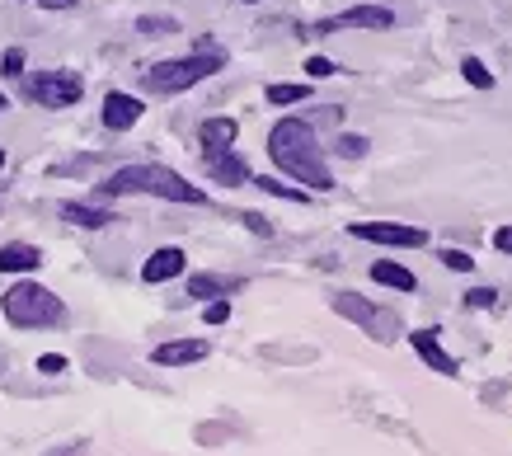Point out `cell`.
<instances>
[{
	"label": "cell",
	"instance_id": "44dd1931",
	"mask_svg": "<svg viewBox=\"0 0 512 456\" xmlns=\"http://www.w3.org/2000/svg\"><path fill=\"white\" fill-rule=\"evenodd\" d=\"M311 85H268V104H301Z\"/></svg>",
	"mask_w": 512,
	"mask_h": 456
},
{
	"label": "cell",
	"instance_id": "f1b7e54d",
	"mask_svg": "<svg viewBox=\"0 0 512 456\" xmlns=\"http://www.w3.org/2000/svg\"><path fill=\"white\" fill-rule=\"evenodd\" d=\"M38 372L57 377V372H66V358H62V353H47V358H38Z\"/></svg>",
	"mask_w": 512,
	"mask_h": 456
},
{
	"label": "cell",
	"instance_id": "8fae6325",
	"mask_svg": "<svg viewBox=\"0 0 512 456\" xmlns=\"http://www.w3.org/2000/svg\"><path fill=\"white\" fill-rule=\"evenodd\" d=\"M207 358V339H174V344H160L151 353L156 367H188V362H202Z\"/></svg>",
	"mask_w": 512,
	"mask_h": 456
},
{
	"label": "cell",
	"instance_id": "7402d4cb",
	"mask_svg": "<svg viewBox=\"0 0 512 456\" xmlns=\"http://www.w3.org/2000/svg\"><path fill=\"white\" fill-rule=\"evenodd\" d=\"M461 71H466V80L475 85V90H489V85H494V71H489L480 57H466V62H461Z\"/></svg>",
	"mask_w": 512,
	"mask_h": 456
},
{
	"label": "cell",
	"instance_id": "e575fe53",
	"mask_svg": "<svg viewBox=\"0 0 512 456\" xmlns=\"http://www.w3.org/2000/svg\"><path fill=\"white\" fill-rule=\"evenodd\" d=\"M245 5H254V0H245Z\"/></svg>",
	"mask_w": 512,
	"mask_h": 456
},
{
	"label": "cell",
	"instance_id": "ba28073f",
	"mask_svg": "<svg viewBox=\"0 0 512 456\" xmlns=\"http://www.w3.org/2000/svg\"><path fill=\"white\" fill-rule=\"evenodd\" d=\"M339 29H395V15H390L386 5H353V10H343V15H329L315 24V33H339Z\"/></svg>",
	"mask_w": 512,
	"mask_h": 456
},
{
	"label": "cell",
	"instance_id": "f546056e",
	"mask_svg": "<svg viewBox=\"0 0 512 456\" xmlns=\"http://www.w3.org/2000/svg\"><path fill=\"white\" fill-rule=\"evenodd\" d=\"M249 226V231H254V236H273V226H268L264 217H259V212H245V217H240Z\"/></svg>",
	"mask_w": 512,
	"mask_h": 456
},
{
	"label": "cell",
	"instance_id": "d6986e66",
	"mask_svg": "<svg viewBox=\"0 0 512 456\" xmlns=\"http://www.w3.org/2000/svg\"><path fill=\"white\" fill-rule=\"evenodd\" d=\"M137 29L146 33V38H170V33H179V19H170V15H146V19H137Z\"/></svg>",
	"mask_w": 512,
	"mask_h": 456
},
{
	"label": "cell",
	"instance_id": "cb8c5ba5",
	"mask_svg": "<svg viewBox=\"0 0 512 456\" xmlns=\"http://www.w3.org/2000/svg\"><path fill=\"white\" fill-rule=\"evenodd\" d=\"M437 259H442V264H447L451 273H470V268H475V259H470L466 250H442Z\"/></svg>",
	"mask_w": 512,
	"mask_h": 456
},
{
	"label": "cell",
	"instance_id": "d4e9b609",
	"mask_svg": "<svg viewBox=\"0 0 512 456\" xmlns=\"http://www.w3.org/2000/svg\"><path fill=\"white\" fill-rule=\"evenodd\" d=\"M494 301H498L494 287H470V292H466V306H475V311H489Z\"/></svg>",
	"mask_w": 512,
	"mask_h": 456
},
{
	"label": "cell",
	"instance_id": "3957f363",
	"mask_svg": "<svg viewBox=\"0 0 512 456\" xmlns=\"http://www.w3.org/2000/svg\"><path fill=\"white\" fill-rule=\"evenodd\" d=\"M5 320L10 325H19V330H43V325H62V297H52L43 283H15L10 292H5Z\"/></svg>",
	"mask_w": 512,
	"mask_h": 456
},
{
	"label": "cell",
	"instance_id": "6da1fadb",
	"mask_svg": "<svg viewBox=\"0 0 512 456\" xmlns=\"http://www.w3.org/2000/svg\"><path fill=\"white\" fill-rule=\"evenodd\" d=\"M268 156L282 174H292L296 184H306L315 193L334 189V174L325 165V146L315 142V127L306 118H282L273 132H268Z\"/></svg>",
	"mask_w": 512,
	"mask_h": 456
},
{
	"label": "cell",
	"instance_id": "5bb4252c",
	"mask_svg": "<svg viewBox=\"0 0 512 456\" xmlns=\"http://www.w3.org/2000/svg\"><path fill=\"white\" fill-rule=\"evenodd\" d=\"M235 137H240V123H235V118H207V123L198 127L202 156H207V151H231Z\"/></svg>",
	"mask_w": 512,
	"mask_h": 456
},
{
	"label": "cell",
	"instance_id": "ffe728a7",
	"mask_svg": "<svg viewBox=\"0 0 512 456\" xmlns=\"http://www.w3.org/2000/svg\"><path fill=\"white\" fill-rule=\"evenodd\" d=\"M254 189H264V193H273V198H287V203H306V189H292V184H278V179H254Z\"/></svg>",
	"mask_w": 512,
	"mask_h": 456
},
{
	"label": "cell",
	"instance_id": "52a82bcc",
	"mask_svg": "<svg viewBox=\"0 0 512 456\" xmlns=\"http://www.w3.org/2000/svg\"><path fill=\"white\" fill-rule=\"evenodd\" d=\"M357 240H372V245H395V250H423L428 231L423 226H404V221H353L348 226Z\"/></svg>",
	"mask_w": 512,
	"mask_h": 456
},
{
	"label": "cell",
	"instance_id": "30bf717a",
	"mask_svg": "<svg viewBox=\"0 0 512 456\" xmlns=\"http://www.w3.org/2000/svg\"><path fill=\"white\" fill-rule=\"evenodd\" d=\"M202 165H207V174H212L217 184H231V189L235 184H254V179H249V165L235 156V151H207Z\"/></svg>",
	"mask_w": 512,
	"mask_h": 456
},
{
	"label": "cell",
	"instance_id": "5b68a950",
	"mask_svg": "<svg viewBox=\"0 0 512 456\" xmlns=\"http://www.w3.org/2000/svg\"><path fill=\"white\" fill-rule=\"evenodd\" d=\"M329 306H334L343 320L362 325L376 344H395V339H400V320H395V311H381V306H372V301L357 297V292H339V297H329Z\"/></svg>",
	"mask_w": 512,
	"mask_h": 456
},
{
	"label": "cell",
	"instance_id": "603a6c76",
	"mask_svg": "<svg viewBox=\"0 0 512 456\" xmlns=\"http://www.w3.org/2000/svg\"><path fill=\"white\" fill-rule=\"evenodd\" d=\"M367 146H372L367 137H357V132H343L339 142H334V151H339V156H348V160H362V156H367Z\"/></svg>",
	"mask_w": 512,
	"mask_h": 456
},
{
	"label": "cell",
	"instance_id": "277c9868",
	"mask_svg": "<svg viewBox=\"0 0 512 456\" xmlns=\"http://www.w3.org/2000/svg\"><path fill=\"white\" fill-rule=\"evenodd\" d=\"M221 52H198V57H174V62H156L146 76H141V85L151 90V95H179V90H193L198 80L217 76L221 71Z\"/></svg>",
	"mask_w": 512,
	"mask_h": 456
},
{
	"label": "cell",
	"instance_id": "4dcf8cb0",
	"mask_svg": "<svg viewBox=\"0 0 512 456\" xmlns=\"http://www.w3.org/2000/svg\"><path fill=\"white\" fill-rule=\"evenodd\" d=\"M494 250L512 254V226H498V231H494Z\"/></svg>",
	"mask_w": 512,
	"mask_h": 456
},
{
	"label": "cell",
	"instance_id": "9c48e42d",
	"mask_svg": "<svg viewBox=\"0 0 512 456\" xmlns=\"http://www.w3.org/2000/svg\"><path fill=\"white\" fill-rule=\"evenodd\" d=\"M409 344H414V353H419L433 372H442V377H456L461 372V362L451 358L447 348H442V339H437V330H414L409 334Z\"/></svg>",
	"mask_w": 512,
	"mask_h": 456
},
{
	"label": "cell",
	"instance_id": "ac0fdd59",
	"mask_svg": "<svg viewBox=\"0 0 512 456\" xmlns=\"http://www.w3.org/2000/svg\"><path fill=\"white\" fill-rule=\"evenodd\" d=\"M62 217L71 221V226H85V231H99V226L118 221L113 212H104V207H85V203H62Z\"/></svg>",
	"mask_w": 512,
	"mask_h": 456
},
{
	"label": "cell",
	"instance_id": "484cf974",
	"mask_svg": "<svg viewBox=\"0 0 512 456\" xmlns=\"http://www.w3.org/2000/svg\"><path fill=\"white\" fill-rule=\"evenodd\" d=\"M202 320H207V325H226V320H231V301H226V297L212 301V306L202 311Z\"/></svg>",
	"mask_w": 512,
	"mask_h": 456
},
{
	"label": "cell",
	"instance_id": "836d02e7",
	"mask_svg": "<svg viewBox=\"0 0 512 456\" xmlns=\"http://www.w3.org/2000/svg\"><path fill=\"white\" fill-rule=\"evenodd\" d=\"M0 170H5V151H0Z\"/></svg>",
	"mask_w": 512,
	"mask_h": 456
},
{
	"label": "cell",
	"instance_id": "7c38bea8",
	"mask_svg": "<svg viewBox=\"0 0 512 456\" xmlns=\"http://www.w3.org/2000/svg\"><path fill=\"white\" fill-rule=\"evenodd\" d=\"M179 273H184V250H179V245H165V250H156L141 264V278H146V283H170Z\"/></svg>",
	"mask_w": 512,
	"mask_h": 456
},
{
	"label": "cell",
	"instance_id": "9a60e30c",
	"mask_svg": "<svg viewBox=\"0 0 512 456\" xmlns=\"http://www.w3.org/2000/svg\"><path fill=\"white\" fill-rule=\"evenodd\" d=\"M33 268H43V250L38 245H0V273H33Z\"/></svg>",
	"mask_w": 512,
	"mask_h": 456
},
{
	"label": "cell",
	"instance_id": "8992f818",
	"mask_svg": "<svg viewBox=\"0 0 512 456\" xmlns=\"http://www.w3.org/2000/svg\"><path fill=\"white\" fill-rule=\"evenodd\" d=\"M85 95V80L76 71H33L29 76V99H38L43 109H71Z\"/></svg>",
	"mask_w": 512,
	"mask_h": 456
},
{
	"label": "cell",
	"instance_id": "7a4b0ae2",
	"mask_svg": "<svg viewBox=\"0 0 512 456\" xmlns=\"http://www.w3.org/2000/svg\"><path fill=\"white\" fill-rule=\"evenodd\" d=\"M104 193H151V198H165V203H207V193L198 184H188L184 174L165 170V165H123L113 170L104 184Z\"/></svg>",
	"mask_w": 512,
	"mask_h": 456
},
{
	"label": "cell",
	"instance_id": "1f68e13d",
	"mask_svg": "<svg viewBox=\"0 0 512 456\" xmlns=\"http://www.w3.org/2000/svg\"><path fill=\"white\" fill-rule=\"evenodd\" d=\"M76 0H43V10H71Z\"/></svg>",
	"mask_w": 512,
	"mask_h": 456
},
{
	"label": "cell",
	"instance_id": "4316f807",
	"mask_svg": "<svg viewBox=\"0 0 512 456\" xmlns=\"http://www.w3.org/2000/svg\"><path fill=\"white\" fill-rule=\"evenodd\" d=\"M334 71H339V66L329 62V57H311V62H306V76H311V80H329Z\"/></svg>",
	"mask_w": 512,
	"mask_h": 456
},
{
	"label": "cell",
	"instance_id": "2e32d148",
	"mask_svg": "<svg viewBox=\"0 0 512 456\" xmlns=\"http://www.w3.org/2000/svg\"><path fill=\"white\" fill-rule=\"evenodd\" d=\"M240 278H231V273H193L188 278V297H231V292H240Z\"/></svg>",
	"mask_w": 512,
	"mask_h": 456
},
{
	"label": "cell",
	"instance_id": "d6a6232c",
	"mask_svg": "<svg viewBox=\"0 0 512 456\" xmlns=\"http://www.w3.org/2000/svg\"><path fill=\"white\" fill-rule=\"evenodd\" d=\"M0 109H10V104H5V95H0Z\"/></svg>",
	"mask_w": 512,
	"mask_h": 456
},
{
	"label": "cell",
	"instance_id": "83f0119b",
	"mask_svg": "<svg viewBox=\"0 0 512 456\" xmlns=\"http://www.w3.org/2000/svg\"><path fill=\"white\" fill-rule=\"evenodd\" d=\"M0 71H5V76H19V71H24V52L10 48L5 57H0Z\"/></svg>",
	"mask_w": 512,
	"mask_h": 456
},
{
	"label": "cell",
	"instance_id": "4fadbf2b",
	"mask_svg": "<svg viewBox=\"0 0 512 456\" xmlns=\"http://www.w3.org/2000/svg\"><path fill=\"white\" fill-rule=\"evenodd\" d=\"M141 99H132V95H118L113 90L109 99H104V127H113V132H127V127H137V118H141Z\"/></svg>",
	"mask_w": 512,
	"mask_h": 456
},
{
	"label": "cell",
	"instance_id": "e0dca14e",
	"mask_svg": "<svg viewBox=\"0 0 512 456\" xmlns=\"http://www.w3.org/2000/svg\"><path fill=\"white\" fill-rule=\"evenodd\" d=\"M372 278L381 287H395V292H414V287H419V278H414L409 268H404V264H390V259H376V264H372Z\"/></svg>",
	"mask_w": 512,
	"mask_h": 456
}]
</instances>
